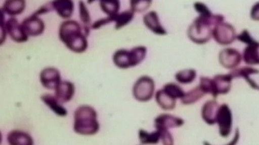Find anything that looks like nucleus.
<instances>
[{
	"label": "nucleus",
	"instance_id": "nucleus-10",
	"mask_svg": "<svg viewBox=\"0 0 259 145\" xmlns=\"http://www.w3.org/2000/svg\"><path fill=\"white\" fill-rule=\"evenodd\" d=\"M232 77L230 74L217 75L211 79V95L216 97L220 94H225L231 88Z\"/></svg>",
	"mask_w": 259,
	"mask_h": 145
},
{
	"label": "nucleus",
	"instance_id": "nucleus-20",
	"mask_svg": "<svg viewBox=\"0 0 259 145\" xmlns=\"http://www.w3.org/2000/svg\"><path fill=\"white\" fill-rule=\"evenodd\" d=\"M259 73V70L252 67L244 66L232 70L229 74L233 79L244 78L249 85L254 89H259L257 84L250 78V75Z\"/></svg>",
	"mask_w": 259,
	"mask_h": 145
},
{
	"label": "nucleus",
	"instance_id": "nucleus-28",
	"mask_svg": "<svg viewBox=\"0 0 259 145\" xmlns=\"http://www.w3.org/2000/svg\"><path fill=\"white\" fill-rule=\"evenodd\" d=\"M205 95L199 86L191 90L187 93L181 99L182 102L185 104H190L197 101Z\"/></svg>",
	"mask_w": 259,
	"mask_h": 145
},
{
	"label": "nucleus",
	"instance_id": "nucleus-3",
	"mask_svg": "<svg viewBox=\"0 0 259 145\" xmlns=\"http://www.w3.org/2000/svg\"><path fill=\"white\" fill-rule=\"evenodd\" d=\"M73 130L79 134L92 135L100 128L97 113L95 109L88 105L77 107L74 113Z\"/></svg>",
	"mask_w": 259,
	"mask_h": 145
},
{
	"label": "nucleus",
	"instance_id": "nucleus-26",
	"mask_svg": "<svg viewBox=\"0 0 259 145\" xmlns=\"http://www.w3.org/2000/svg\"><path fill=\"white\" fill-rule=\"evenodd\" d=\"M100 6L101 10L108 16H114L118 14L120 3L118 1H100Z\"/></svg>",
	"mask_w": 259,
	"mask_h": 145
},
{
	"label": "nucleus",
	"instance_id": "nucleus-35",
	"mask_svg": "<svg viewBox=\"0 0 259 145\" xmlns=\"http://www.w3.org/2000/svg\"><path fill=\"white\" fill-rule=\"evenodd\" d=\"M251 18L256 21H259V2L254 4L250 11Z\"/></svg>",
	"mask_w": 259,
	"mask_h": 145
},
{
	"label": "nucleus",
	"instance_id": "nucleus-12",
	"mask_svg": "<svg viewBox=\"0 0 259 145\" xmlns=\"http://www.w3.org/2000/svg\"><path fill=\"white\" fill-rule=\"evenodd\" d=\"M75 92L74 84L68 81H61L55 89L54 96L60 103L69 101Z\"/></svg>",
	"mask_w": 259,
	"mask_h": 145
},
{
	"label": "nucleus",
	"instance_id": "nucleus-6",
	"mask_svg": "<svg viewBox=\"0 0 259 145\" xmlns=\"http://www.w3.org/2000/svg\"><path fill=\"white\" fill-rule=\"evenodd\" d=\"M212 36L218 43L222 45L231 43L236 37L235 30L233 26L223 22L214 26Z\"/></svg>",
	"mask_w": 259,
	"mask_h": 145
},
{
	"label": "nucleus",
	"instance_id": "nucleus-11",
	"mask_svg": "<svg viewBox=\"0 0 259 145\" xmlns=\"http://www.w3.org/2000/svg\"><path fill=\"white\" fill-rule=\"evenodd\" d=\"M220 63L227 68H233L241 62V55L236 49L227 48L223 49L219 53Z\"/></svg>",
	"mask_w": 259,
	"mask_h": 145
},
{
	"label": "nucleus",
	"instance_id": "nucleus-2",
	"mask_svg": "<svg viewBox=\"0 0 259 145\" xmlns=\"http://www.w3.org/2000/svg\"><path fill=\"white\" fill-rule=\"evenodd\" d=\"M224 19L221 15H199L189 26L188 35L196 43H205L212 36V26L223 22Z\"/></svg>",
	"mask_w": 259,
	"mask_h": 145
},
{
	"label": "nucleus",
	"instance_id": "nucleus-14",
	"mask_svg": "<svg viewBox=\"0 0 259 145\" xmlns=\"http://www.w3.org/2000/svg\"><path fill=\"white\" fill-rule=\"evenodd\" d=\"M183 123L181 118L168 114H160L155 120L157 130H167V128L179 127Z\"/></svg>",
	"mask_w": 259,
	"mask_h": 145
},
{
	"label": "nucleus",
	"instance_id": "nucleus-25",
	"mask_svg": "<svg viewBox=\"0 0 259 145\" xmlns=\"http://www.w3.org/2000/svg\"><path fill=\"white\" fill-rule=\"evenodd\" d=\"M134 16V12L131 9L118 13L114 19L115 23V28L120 29L127 24L132 20Z\"/></svg>",
	"mask_w": 259,
	"mask_h": 145
},
{
	"label": "nucleus",
	"instance_id": "nucleus-7",
	"mask_svg": "<svg viewBox=\"0 0 259 145\" xmlns=\"http://www.w3.org/2000/svg\"><path fill=\"white\" fill-rule=\"evenodd\" d=\"M39 79L41 85L50 90H55L61 82L60 71L54 67H47L42 69Z\"/></svg>",
	"mask_w": 259,
	"mask_h": 145
},
{
	"label": "nucleus",
	"instance_id": "nucleus-23",
	"mask_svg": "<svg viewBox=\"0 0 259 145\" xmlns=\"http://www.w3.org/2000/svg\"><path fill=\"white\" fill-rule=\"evenodd\" d=\"M155 99L159 106L164 110H171L176 106V100L169 96L162 89L156 92Z\"/></svg>",
	"mask_w": 259,
	"mask_h": 145
},
{
	"label": "nucleus",
	"instance_id": "nucleus-8",
	"mask_svg": "<svg viewBox=\"0 0 259 145\" xmlns=\"http://www.w3.org/2000/svg\"><path fill=\"white\" fill-rule=\"evenodd\" d=\"M6 33L13 41L17 42H24L27 40L28 36L24 32L21 25L15 17L9 18L5 22Z\"/></svg>",
	"mask_w": 259,
	"mask_h": 145
},
{
	"label": "nucleus",
	"instance_id": "nucleus-15",
	"mask_svg": "<svg viewBox=\"0 0 259 145\" xmlns=\"http://www.w3.org/2000/svg\"><path fill=\"white\" fill-rule=\"evenodd\" d=\"M143 22L145 26L155 34L159 35L166 34V31L161 26L155 11H151L146 13L143 17Z\"/></svg>",
	"mask_w": 259,
	"mask_h": 145
},
{
	"label": "nucleus",
	"instance_id": "nucleus-13",
	"mask_svg": "<svg viewBox=\"0 0 259 145\" xmlns=\"http://www.w3.org/2000/svg\"><path fill=\"white\" fill-rule=\"evenodd\" d=\"M232 116L230 108L226 104H222L219 108L217 121L220 125L222 135H227L231 125Z\"/></svg>",
	"mask_w": 259,
	"mask_h": 145
},
{
	"label": "nucleus",
	"instance_id": "nucleus-16",
	"mask_svg": "<svg viewBox=\"0 0 259 145\" xmlns=\"http://www.w3.org/2000/svg\"><path fill=\"white\" fill-rule=\"evenodd\" d=\"M7 140L9 145H34L31 136L19 130H13L9 132Z\"/></svg>",
	"mask_w": 259,
	"mask_h": 145
},
{
	"label": "nucleus",
	"instance_id": "nucleus-30",
	"mask_svg": "<svg viewBox=\"0 0 259 145\" xmlns=\"http://www.w3.org/2000/svg\"><path fill=\"white\" fill-rule=\"evenodd\" d=\"M79 12L80 19L83 25V27L87 32H89L88 25L90 24L91 18L88 10L82 1L79 2Z\"/></svg>",
	"mask_w": 259,
	"mask_h": 145
},
{
	"label": "nucleus",
	"instance_id": "nucleus-27",
	"mask_svg": "<svg viewBox=\"0 0 259 145\" xmlns=\"http://www.w3.org/2000/svg\"><path fill=\"white\" fill-rule=\"evenodd\" d=\"M162 89L169 96L175 100L177 99H182L185 94L180 86L174 83L165 84Z\"/></svg>",
	"mask_w": 259,
	"mask_h": 145
},
{
	"label": "nucleus",
	"instance_id": "nucleus-22",
	"mask_svg": "<svg viewBox=\"0 0 259 145\" xmlns=\"http://www.w3.org/2000/svg\"><path fill=\"white\" fill-rule=\"evenodd\" d=\"M25 7V2L22 0L6 1L1 10L12 17L21 14Z\"/></svg>",
	"mask_w": 259,
	"mask_h": 145
},
{
	"label": "nucleus",
	"instance_id": "nucleus-21",
	"mask_svg": "<svg viewBox=\"0 0 259 145\" xmlns=\"http://www.w3.org/2000/svg\"><path fill=\"white\" fill-rule=\"evenodd\" d=\"M52 5L58 15L64 19H67L72 15L73 9V2L71 1H53Z\"/></svg>",
	"mask_w": 259,
	"mask_h": 145
},
{
	"label": "nucleus",
	"instance_id": "nucleus-17",
	"mask_svg": "<svg viewBox=\"0 0 259 145\" xmlns=\"http://www.w3.org/2000/svg\"><path fill=\"white\" fill-rule=\"evenodd\" d=\"M219 107L215 101L209 100L204 104L202 108V117L207 123L212 124L217 121Z\"/></svg>",
	"mask_w": 259,
	"mask_h": 145
},
{
	"label": "nucleus",
	"instance_id": "nucleus-18",
	"mask_svg": "<svg viewBox=\"0 0 259 145\" xmlns=\"http://www.w3.org/2000/svg\"><path fill=\"white\" fill-rule=\"evenodd\" d=\"M243 59L249 64H259V42L254 40L247 44L243 50Z\"/></svg>",
	"mask_w": 259,
	"mask_h": 145
},
{
	"label": "nucleus",
	"instance_id": "nucleus-29",
	"mask_svg": "<svg viewBox=\"0 0 259 145\" xmlns=\"http://www.w3.org/2000/svg\"><path fill=\"white\" fill-rule=\"evenodd\" d=\"M139 138L141 142L143 144L157 143L160 138V133L157 130L156 131L151 133H148L144 130H140Z\"/></svg>",
	"mask_w": 259,
	"mask_h": 145
},
{
	"label": "nucleus",
	"instance_id": "nucleus-24",
	"mask_svg": "<svg viewBox=\"0 0 259 145\" xmlns=\"http://www.w3.org/2000/svg\"><path fill=\"white\" fill-rule=\"evenodd\" d=\"M196 75V71L194 69H185L177 72L175 78L179 83L186 84L192 82Z\"/></svg>",
	"mask_w": 259,
	"mask_h": 145
},
{
	"label": "nucleus",
	"instance_id": "nucleus-34",
	"mask_svg": "<svg viewBox=\"0 0 259 145\" xmlns=\"http://www.w3.org/2000/svg\"><path fill=\"white\" fill-rule=\"evenodd\" d=\"M237 38L240 41L247 44L251 43L254 40L251 37L248 31L245 29L239 35H237Z\"/></svg>",
	"mask_w": 259,
	"mask_h": 145
},
{
	"label": "nucleus",
	"instance_id": "nucleus-33",
	"mask_svg": "<svg viewBox=\"0 0 259 145\" xmlns=\"http://www.w3.org/2000/svg\"><path fill=\"white\" fill-rule=\"evenodd\" d=\"M195 10L199 13V15H210L211 11L207 6L200 2H196L194 5Z\"/></svg>",
	"mask_w": 259,
	"mask_h": 145
},
{
	"label": "nucleus",
	"instance_id": "nucleus-9",
	"mask_svg": "<svg viewBox=\"0 0 259 145\" xmlns=\"http://www.w3.org/2000/svg\"><path fill=\"white\" fill-rule=\"evenodd\" d=\"M21 26L28 36H35L41 34L45 29L44 21L37 15L32 14L21 23Z\"/></svg>",
	"mask_w": 259,
	"mask_h": 145
},
{
	"label": "nucleus",
	"instance_id": "nucleus-32",
	"mask_svg": "<svg viewBox=\"0 0 259 145\" xmlns=\"http://www.w3.org/2000/svg\"><path fill=\"white\" fill-rule=\"evenodd\" d=\"M115 16L116 15L114 16H107L106 17L98 20L93 24L91 27L93 29H98L105 24L113 22L114 21Z\"/></svg>",
	"mask_w": 259,
	"mask_h": 145
},
{
	"label": "nucleus",
	"instance_id": "nucleus-4",
	"mask_svg": "<svg viewBox=\"0 0 259 145\" xmlns=\"http://www.w3.org/2000/svg\"><path fill=\"white\" fill-rule=\"evenodd\" d=\"M147 48L144 46H138L130 50L120 49L113 55V61L115 65L121 68H127L140 63L145 58Z\"/></svg>",
	"mask_w": 259,
	"mask_h": 145
},
{
	"label": "nucleus",
	"instance_id": "nucleus-19",
	"mask_svg": "<svg viewBox=\"0 0 259 145\" xmlns=\"http://www.w3.org/2000/svg\"><path fill=\"white\" fill-rule=\"evenodd\" d=\"M40 99L58 116L64 117L67 114V110L58 101L55 96L50 94H44L40 96Z\"/></svg>",
	"mask_w": 259,
	"mask_h": 145
},
{
	"label": "nucleus",
	"instance_id": "nucleus-1",
	"mask_svg": "<svg viewBox=\"0 0 259 145\" xmlns=\"http://www.w3.org/2000/svg\"><path fill=\"white\" fill-rule=\"evenodd\" d=\"M82 27L76 21L67 20L63 22L59 27L60 40L71 51L80 53L88 47L87 36L82 32Z\"/></svg>",
	"mask_w": 259,
	"mask_h": 145
},
{
	"label": "nucleus",
	"instance_id": "nucleus-31",
	"mask_svg": "<svg viewBox=\"0 0 259 145\" xmlns=\"http://www.w3.org/2000/svg\"><path fill=\"white\" fill-rule=\"evenodd\" d=\"M151 1H131V9L134 11L141 12L147 9Z\"/></svg>",
	"mask_w": 259,
	"mask_h": 145
},
{
	"label": "nucleus",
	"instance_id": "nucleus-5",
	"mask_svg": "<svg viewBox=\"0 0 259 145\" xmlns=\"http://www.w3.org/2000/svg\"><path fill=\"white\" fill-rule=\"evenodd\" d=\"M154 89L155 84L153 79L149 76H144L135 82L133 93L136 100L145 102L152 97Z\"/></svg>",
	"mask_w": 259,
	"mask_h": 145
}]
</instances>
